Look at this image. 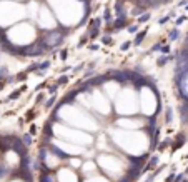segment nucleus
<instances>
[{
  "mask_svg": "<svg viewBox=\"0 0 188 182\" xmlns=\"http://www.w3.org/2000/svg\"><path fill=\"white\" fill-rule=\"evenodd\" d=\"M110 137H112L113 142H115L123 152L133 154V155H138V154L145 152V145H146L145 136L140 134V132L113 130V132H110Z\"/></svg>",
  "mask_w": 188,
  "mask_h": 182,
  "instance_id": "f257e3e1",
  "label": "nucleus"
},
{
  "mask_svg": "<svg viewBox=\"0 0 188 182\" xmlns=\"http://www.w3.org/2000/svg\"><path fill=\"white\" fill-rule=\"evenodd\" d=\"M125 162L128 161L115 155H107L105 152H102L97 159V164L100 165V169L112 179H121V175L125 174V165H123Z\"/></svg>",
  "mask_w": 188,
  "mask_h": 182,
  "instance_id": "f03ea898",
  "label": "nucleus"
},
{
  "mask_svg": "<svg viewBox=\"0 0 188 182\" xmlns=\"http://www.w3.org/2000/svg\"><path fill=\"white\" fill-rule=\"evenodd\" d=\"M115 109L118 114H135L138 110V97L135 89H123L121 87L118 95L115 97Z\"/></svg>",
  "mask_w": 188,
  "mask_h": 182,
  "instance_id": "7ed1b4c3",
  "label": "nucleus"
},
{
  "mask_svg": "<svg viewBox=\"0 0 188 182\" xmlns=\"http://www.w3.org/2000/svg\"><path fill=\"white\" fill-rule=\"evenodd\" d=\"M53 134L60 137V139L67 140V142H72L75 145H80V147H90V144L93 142V137L87 132H80V130H73V129H67L63 125H53Z\"/></svg>",
  "mask_w": 188,
  "mask_h": 182,
  "instance_id": "20e7f679",
  "label": "nucleus"
},
{
  "mask_svg": "<svg viewBox=\"0 0 188 182\" xmlns=\"http://www.w3.org/2000/svg\"><path fill=\"white\" fill-rule=\"evenodd\" d=\"M140 110H142L145 115H151L158 110V105H157V95H155L153 89H150L148 85L142 87L140 90Z\"/></svg>",
  "mask_w": 188,
  "mask_h": 182,
  "instance_id": "39448f33",
  "label": "nucleus"
},
{
  "mask_svg": "<svg viewBox=\"0 0 188 182\" xmlns=\"http://www.w3.org/2000/svg\"><path fill=\"white\" fill-rule=\"evenodd\" d=\"M90 99H92V109L95 110V114H100V115L110 114V102L103 95L102 90L92 89L90 90Z\"/></svg>",
  "mask_w": 188,
  "mask_h": 182,
  "instance_id": "423d86ee",
  "label": "nucleus"
},
{
  "mask_svg": "<svg viewBox=\"0 0 188 182\" xmlns=\"http://www.w3.org/2000/svg\"><path fill=\"white\" fill-rule=\"evenodd\" d=\"M62 154H59L57 150H53L52 147L43 149L42 155H40V162H42L45 170H53L55 167H59L62 164Z\"/></svg>",
  "mask_w": 188,
  "mask_h": 182,
  "instance_id": "0eeeda50",
  "label": "nucleus"
},
{
  "mask_svg": "<svg viewBox=\"0 0 188 182\" xmlns=\"http://www.w3.org/2000/svg\"><path fill=\"white\" fill-rule=\"evenodd\" d=\"M120 89H121V82L118 79H108L102 85V92L107 99H115L120 92Z\"/></svg>",
  "mask_w": 188,
  "mask_h": 182,
  "instance_id": "6e6552de",
  "label": "nucleus"
},
{
  "mask_svg": "<svg viewBox=\"0 0 188 182\" xmlns=\"http://www.w3.org/2000/svg\"><path fill=\"white\" fill-rule=\"evenodd\" d=\"M55 177H57V182H80L78 174L73 169H70V167H62V169H59L57 174H55Z\"/></svg>",
  "mask_w": 188,
  "mask_h": 182,
  "instance_id": "1a4fd4ad",
  "label": "nucleus"
},
{
  "mask_svg": "<svg viewBox=\"0 0 188 182\" xmlns=\"http://www.w3.org/2000/svg\"><path fill=\"white\" fill-rule=\"evenodd\" d=\"M63 40V35L60 34V32H55V30H52L50 34H47L45 38H42V45L45 47V49H53V47L60 45Z\"/></svg>",
  "mask_w": 188,
  "mask_h": 182,
  "instance_id": "9d476101",
  "label": "nucleus"
},
{
  "mask_svg": "<svg viewBox=\"0 0 188 182\" xmlns=\"http://www.w3.org/2000/svg\"><path fill=\"white\" fill-rule=\"evenodd\" d=\"M117 125H120L121 129H140L143 125H146V120H140L135 117H123L121 120H117Z\"/></svg>",
  "mask_w": 188,
  "mask_h": 182,
  "instance_id": "9b49d317",
  "label": "nucleus"
},
{
  "mask_svg": "<svg viewBox=\"0 0 188 182\" xmlns=\"http://www.w3.org/2000/svg\"><path fill=\"white\" fill-rule=\"evenodd\" d=\"M80 172H82L83 177H90V175L97 174V164H95V161H92V159L83 161V162H82V165H80Z\"/></svg>",
  "mask_w": 188,
  "mask_h": 182,
  "instance_id": "f8f14e48",
  "label": "nucleus"
},
{
  "mask_svg": "<svg viewBox=\"0 0 188 182\" xmlns=\"http://www.w3.org/2000/svg\"><path fill=\"white\" fill-rule=\"evenodd\" d=\"M83 182H110V181L107 177H103V175H100V174H93L90 177H85Z\"/></svg>",
  "mask_w": 188,
  "mask_h": 182,
  "instance_id": "ddd939ff",
  "label": "nucleus"
},
{
  "mask_svg": "<svg viewBox=\"0 0 188 182\" xmlns=\"http://www.w3.org/2000/svg\"><path fill=\"white\" fill-rule=\"evenodd\" d=\"M42 182H57L55 172H52V170H47V172H43L42 174Z\"/></svg>",
  "mask_w": 188,
  "mask_h": 182,
  "instance_id": "4468645a",
  "label": "nucleus"
},
{
  "mask_svg": "<svg viewBox=\"0 0 188 182\" xmlns=\"http://www.w3.org/2000/svg\"><path fill=\"white\" fill-rule=\"evenodd\" d=\"M82 159H78V157H72V159H68V167L70 169H77V167H80L82 165Z\"/></svg>",
  "mask_w": 188,
  "mask_h": 182,
  "instance_id": "2eb2a0df",
  "label": "nucleus"
},
{
  "mask_svg": "<svg viewBox=\"0 0 188 182\" xmlns=\"http://www.w3.org/2000/svg\"><path fill=\"white\" fill-rule=\"evenodd\" d=\"M143 37H145V32H142V34H138V35H137V40H135V45H138V43H142Z\"/></svg>",
  "mask_w": 188,
  "mask_h": 182,
  "instance_id": "dca6fc26",
  "label": "nucleus"
},
{
  "mask_svg": "<svg viewBox=\"0 0 188 182\" xmlns=\"http://www.w3.org/2000/svg\"><path fill=\"white\" fill-rule=\"evenodd\" d=\"M178 37H180V32H178V30H173V32L170 34V40H176Z\"/></svg>",
  "mask_w": 188,
  "mask_h": 182,
  "instance_id": "f3484780",
  "label": "nucleus"
},
{
  "mask_svg": "<svg viewBox=\"0 0 188 182\" xmlns=\"http://www.w3.org/2000/svg\"><path fill=\"white\" fill-rule=\"evenodd\" d=\"M128 32H130V34H137V32H138V25H132V27H128Z\"/></svg>",
  "mask_w": 188,
  "mask_h": 182,
  "instance_id": "a211bd4d",
  "label": "nucleus"
},
{
  "mask_svg": "<svg viewBox=\"0 0 188 182\" xmlns=\"http://www.w3.org/2000/svg\"><path fill=\"white\" fill-rule=\"evenodd\" d=\"M148 18H150V13H143V15L138 18V20H140V22H145V20H148Z\"/></svg>",
  "mask_w": 188,
  "mask_h": 182,
  "instance_id": "6ab92c4d",
  "label": "nucleus"
},
{
  "mask_svg": "<svg viewBox=\"0 0 188 182\" xmlns=\"http://www.w3.org/2000/svg\"><path fill=\"white\" fill-rule=\"evenodd\" d=\"M128 47H130V43L127 42V43H123V45H121V49H123V50H125V49H128Z\"/></svg>",
  "mask_w": 188,
  "mask_h": 182,
  "instance_id": "aec40b11",
  "label": "nucleus"
},
{
  "mask_svg": "<svg viewBox=\"0 0 188 182\" xmlns=\"http://www.w3.org/2000/svg\"><path fill=\"white\" fill-rule=\"evenodd\" d=\"M12 182H23V181H12Z\"/></svg>",
  "mask_w": 188,
  "mask_h": 182,
  "instance_id": "412c9836",
  "label": "nucleus"
},
{
  "mask_svg": "<svg viewBox=\"0 0 188 182\" xmlns=\"http://www.w3.org/2000/svg\"><path fill=\"white\" fill-rule=\"evenodd\" d=\"M187 10H188V7H187Z\"/></svg>",
  "mask_w": 188,
  "mask_h": 182,
  "instance_id": "4be33fe9",
  "label": "nucleus"
}]
</instances>
